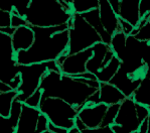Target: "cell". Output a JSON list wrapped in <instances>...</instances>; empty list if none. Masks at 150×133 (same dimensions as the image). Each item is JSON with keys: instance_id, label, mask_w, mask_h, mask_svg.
<instances>
[{"instance_id": "cell-1", "label": "cell", "mask_w": 150, "mask_h": 133, "mask_svg": "<svg viewBox=\"0 0 150 133\" xmlns=\"http://www.w3.org/2000/svg\"><path fill=\"white\" fill-rule=\"evenodd\" d=\"M69 23L50 27L31 26L34 31L33 43L28 50L15 54L18 65L57 61L62 54H68Z\"/></svg>"}, {"instance_id": "cell-2", "label": "cell", "mask_w": 150, "mask_h": 133, "mask_svg": "<svg viewBox=\"0 0 150 133\" xmlns=\"http://www.w3.org/2000/svg\"><path fill=\"white\" fill-rule=\"evenodd\" d=\"M42 97L59 98L80 111L86 105L87 100L98 90L90 87L82 78L64 75L57 71H48L42 77L40 85Z\"/></svg>"}, {"instance_id": "cell-3", "label": "cell", "mask_w": 150, "mask_h": 133, "mask_svg": "<svg viewBox=\"0 0 150 133\" xmlns=\"http://www.w3.org/2000/svg\"><path fill=\"white\" fill-rule=\"evenodd\" d=\"M71 16L61 0H30L24 17L30 26L50 27L69 23Z\"/></svg>"}, {"instance_id": "cell-4", "label": "cell", "mask_w": 150, "mask_h": 133, "mask_svg": "<svg viewBox=\"0 0 150 133\" xmlns=\"http://www.w3.org/2000/svg\"><path fill=\"white\" fill-rule=\"evenodd\" d=\"M69 25V54H77L102 42L100 34L79 13H74Z\"/></svg>"}, {"instance_id": "cell-5", "label": "cell", "mask_w": 150, "mask_h": 133, "mask_svg": "<svg viewBox=\"0 0 150 133\" xmlns=\"http://www.w3.org/2000/svg\"><path fill=\"white\" fill-rule=\"evenodd\" d=\"M17 69L20 74V78H21V83L16 90L18 92V95L16 96L15 99L21 103H24L25 100L31 94H33L40 88L41 79L48 71L59 72L57 61L30 64V65H18L17 64Z\"/></svg>"}, {"instance_id": "cell-6", "label": "cell", "mask_w": 150, "mask_h": 133, "mask_svg": "<svg viewBox=\"0 0 150 133\" xmlns=\"http://www.w3.org/2000/svg\"><path fill=\"white\" fill-rule=\"evenodd\" d=\"M38 109L50 123L68 130L75 127V120L79 113L78 109L68 102L54 97L41 98Z\"/></svg>"}, {"instance_id": "cell-7", "label": "cell", "mask_w": 150, "mask_h": 133, "mask_svg": "<svg viewBox=\"0 0 150 133\" xmlns=\"http://www.w3.org/2000/svg\"><path fill=\"white\" fill-rule=\"evenodd\" d=\"M0 81L17 90L21 78L17 69L15 52L11 43V36L0 31Z\"/></svg>"}, {"instance_id": "cell-8", "label": "cell", "mask_w": 150, "mask_h": 133, "mask_svg": "<svg viewBox=\"0 0 150 133\" xmlns=\"http://www.w3.org/2000/svg\"><path fill=\"white\" fill-rule=\"evenodd\" d=\"M149 42L136 40L133 35H127L126 47L120 58L121 66L124 71L133 77H143L145 65L143 63V54Z\"/></svg>"}, {"instance_id": "cell-9", "label": "cell", "mask_w": 150, "mask_h": 133, "mask_svg": "<svg viewBox=\"0 0 150 133\" xmlns=\"http://www.w3.org/2000/svg\"><path fill=\"white\" fill-rule=\"evenodd\" d=\"M141 122L136 112L134 100L125 98L120 103L118 114L111 128L115 133H132L137 131Z\"/></svg>"}, {"instance_id": "cell-10", "label": "cell", "mask_w": 150, "mask_h": 133, "mask_svg": "<svg viewBox=\"0 0 150 133\" xmlns=\"http://www.w3.org/2000/svg\"><path fill=\"white\" fill-rule=\"evenodd\" d=\"M92 56H93V50L92 47H90V49L82 50L77 54H62L57 59V64L62 74L76 77V76L87 72V62Z\"/></svg>"}, {"instance_id": "cell-11", "label": "cell", "mask_w": 150, "mask_h": 133, "mask_svg": "<svg viewBox=\"0 0 150 133\" xmlns=\"http://www.w3.org/2000/svg\"><path fill=\"white\" fill-rule=\"evenodd\" d=\"M92 50H93V56L87 62L86 70L87 72L95 75L109 63L115 56V54L111 50L110 45L102 42L94 45L92 47Z\"/></svg>"}, {"instance_id": "cell-12", "label": "cell", "mask_w": 150, "mask_h": 133, "mask_svg": "<svg viewBox=\"0 0 150 133\" xmlns=\"http://www.w3.org/2000/svg\"><path fill=\"white\" fill-rule=\"evenodd\" d=\"M40 114L41 112L38 108H33L22 103L16 133H38V124Z\"/></svg>"}, {"instance_id": "cell-13", "label": "cell", "mask_w": 150, "mask_h": 133, "mask_svg": "<svg viewBox=\"0 0 150 133\" xmlns=\"http://www.w3.org/2000/svg\"><path fill=\"white\" fill-rule=\"evenodd\" d=\"M108 105L100 103L96 105H85L78 113V118L84 122L87 128H97L102 124Z\"/></svg>"}, {"instance_id": "cell-14", "label": "cell", "mask_w": 150, "mask_h": 133, "mask_svg": "<svg viewBox=\"0 0 150 133\" xmlns=\"http://www.w3.org/2000/svg\"><path fill=\"white\" fill-rule=\"evenodd\" d=\"M142 78L143 77L136 78L133 77V76H130L129 74H127L123 69L120 68L114 77L110 80L109 83L115 86L116 88H118L126 98H131L133 93L139 86Z\"/></svg>"}, {"instance_id": "cell-15", "label": "cell", "mask_w": 150, "mask_h": 133, "mask_svg": "<svg viewBox=\"0 0 150 133\" xmlns=\"http://www.w3.org/2000/svg\"><path fill=\"white\" fill-rule=\"evenodd\" d=\"M99 13L102 25L108 33L113 35L116 31H121L119 17L111 7L108 0H99Z\"/></svg>"}, {"instance_id": "cell-16", "label": "cell", "mask_w": 150, "mask_h": 133, "mask_svg": "<svg viewBox=\"0 0 150 133\" xmlns=\"http://www.w3.org/2000/svg\"><path fill=\"white\" fill-rule=\"evenodd\" d=\"M34 40V31L30 25H24L15 28L11 35V43L15 54L19 50H26L32 45Z\"/></svg>"}, {"instance_id": "cell-17", "label": "cell", "mask_w": 150, "mask_h": 133, "mask_svg": "<svg viewBox=\"0 0 150 133\" xmlns=\"http://www.w3.org/2000/svg\"><path fill=\"white\" fill-rule=\"evenodd\" d=\"M139 2L140 0H120L118 17L136 27L140 21Z\"/></svg>"}, {"instance_id": "cell-18", "label": "cell", "mask_w": 150, "mask_h": 133, "mask_svg": "<svg viewBox=\"0 0 150 133\" xmlns=\"http://www.w3.org/2000/svg\"><path fill=\"white\" fill-rule=\"evenodd\" d=\"M125 96L115 86L110 83H100L99 87V103H103L106 105L120 104Z\"/></svg>"}, {"instance_id": "cell-19", "label": "cell", "mask_w": 150, "mask_h": 133, "mask_svg": "<svg viewBox=\"0 0 150 133\" xmlns=\"http://www.w3.org/2000/svg\"><path fill=\"white\" fill-rule=\"evenodd\" d=\"M22 103L15 99L12 103L11 113L9 117L5 118L0 116V133H16Z\"/></svg>"}, {"instance_id": "cell-20", "label": "cell", "mask_w": 150, "mask_h": 133, "mask_svg": "<svg viewBox=\"0 0 150 133\" xmlns=\"http://www.w3.org/2000/svg\"><path fill=\"white\" fill-rule=\"evenodd\" d=\"M81 15L87 20L88 23L90 25H92V26L96 29L97 33L100 34L102 42L110 45L112 35L106 31V29L104 28V26L102 25V22H101V19H100V13H99V8L92 9V10L83 13V14H81Z\"/></svg>"}, {"instance_id": "cell-21", "label": "cell", "mask_w": 150, "mask_h": 133, "mask_svg": "<svg viewBox=\"0 0 150 133\" xmlns=\"http://www.w3.org/2000/svg\"><path fill=\"white\" fill-rule=\"evenodd\" d=\"M132 98L135 103L150 108V79L143 77L138 88L133 93Z\"/></svg>"}, {"instance_id": "cell-22", "label": "cell", "mask_w": 150, "mask_h": 133, "mask_svg": "<svg viewBox=\"0 0 150 133\" xmlns=\"http://www.w3.org/2000/svg\"><path fill=\"white\" fill-rule=\"evenodd\" d=\"M120 66H121V62L116 56H114L107 65L95 74L97 80L100 83H109L110 80L118 72Z\"/></svg>"}, {"instance_id": "cell-23", "label": "cell", "mask_w": 150, "mask_h": 133, "mask_svg": "<svg viewBox=\"0 0 150 133\" xmlns=\"http://www.w3.org/2000/svg\"><path fill=\"white\" fill-rule=\"evenodd\" d=\"M30 3V0H0V9L11 13L15 9L19 15L25 16V13Z\"/></svg>"}, {"instance_id": "cell-24", "label": "cell", "mask_w": 150, "mask_h": 133, "mask_svg": "<svg viewBox=\"0 0 150 133\" xmlns=\"http://www.w3.org/2000/svg\"><path fill=\"white\" fill-rule=\"evenodd\" d=\"M18 92L16 90H11L6 93H0V116L7 118L11 113L12 103L15 100Z\"/></svg>"}, {"instance_id": "cell-25", "label": "cell", "mask_w": 150, "mask_h": 133, "mask_svg": "<svg viewBox=\"0 0 150 133\" xmlns=\"http://www.w3.org/2000/svg\"><path fill=\"white\" fill-rule=\"evenodd\" d=\"M73 13L83 14L99 7V0H68Z\"/></svg>"}, {"instance_id": "cell-26", "label": "cell", "mask_w": 150, "mask_h": 133, "mask_svg": "<svg viewBox=\"0 0 150 133\" xmlns=\"http://www.w3.org/2000/svg\"><path fill=\"white\" fill-rule=\"evenodd\" d=\"M126 40L127 35L122 31H116L112 35L110 42V47L113 50V52L115 54V56L117 57L119 59L122 57L126 47Z\"/></svg>"}, {"instance_id": "cell-27", "label": "cell", "mask_w": 150, "mask_h": 133, "mask_svg": "<svg viewBox=\"0 0 150 133\" xmlns=\"http://www.w3.org/2000/svg\"><path fill=\"white\" fill-rule=\"evenodd\" d=\"M119 107H120V104H113V105H109V106H108L105 115H104L101 126H112L114 124L115 118H116L117 114H118V111H119Z\"/></svg>"}, {"instance_id": "cell-28", "label": "cell", "mask_w": 150, "mask_h": 133, "mask_svg": "<svg viewBox=\"0 0 150 133\" xmlns=\"http://www.w3.org/2000/svg\"><path fill=\"white\" fill-rule=\"evenodd\" d=\"M131 35H133L136 40L141 42H150V22L147 21L144 25H142L139 28H134Z\"/></svg>"}, {"instance_id": "cell-29", "label": "cell", "mask_w": 150, "mask_h": 133, "mask_svg": "<svg viewBox=\"0 0 150 133\" xmlns=\"http://www.w3.org/2000/svg\"><path fill=\"white\" fill-rule=\"evenodd\" d=\"M41 97H42V91L38 88L33 94H31V95L25 100L24 104H26L27 106L33 107V108H38L40 104V101H41Z\"/></svg>"}, {"instance_id": "cell-30", "label": "cell", "mask_w": 150, "mask_h": 133, "mask_svg": "<svg viewBox=\"0 0 150 133\" xmlns=\"http://www.w3.org/2000/svg\"><path fill=\"white\" fill-rule=\"evenodd\" d=\"M24 25H28L25 17L19 15V13H18L15 9H13V10L11 11V27H13V28H18V27L24 26Z\"/></svg>"}, {"instance_id": "cell-31", "label": "cell", "mask_w": 150, "mask_h": 133, "mask_svg": "<svg viewBox=\"0 0 150 133\" xmlns=\"http://www.w3.org/2000/svg\"><path fill=\"white\" fill-rule=\"evenodd\" d=\"M143 63L145 65V72L143 77L150 79V42L148 43L144 54H143Z\"/></svg>"}, {"instance_id": "cell-32", "label": "cell", "mask_w": 150, "mask_h": 133, "mask_svg": "<svg viewBox=\"0 0 150 133\" xmlns=\"http://www.w3.org/2000/svg\"><path fill=\"white\" fill-rule=\"evenodd\" d=\"M11 26V13L0 9V28Z\"/></svg>"}, {"instance_id": "cell-33", "label": "cell", "mask_w": 150, "mask_h": 133, "mask_svg": "<svg viewBox=\"0 0 150 133\" xmlns=\"http://www.w3.org/2000/svg\"><path fill=\"white\" fill-rule=\"evenodd\" d=\"M81 133H115L112 130L111 126H100L97 128H85L84 130L80 131Z\"/></svg>"}, {"instance_id": "cell-34", "label": "cell", "mask_w": 150, "mask_h": 133, "mask_svg": "<svg viewBox=\"0 0 150 133\" xmlns=\"http://www.w3.org/2000/svg\"><path fill=\"white\" fill-rule=\"evenodd\" d=\"M139 14L140 19L145 15L150 14V0H140L139 2Z\"/></svg>"}, {"instance_id": "cell-35", "label": "cell", "mask_w": 150, "mask_h": 133, "mask_svg": "<svg viewBox=\"0 0 150 133\" xmlns=\"http://www.w3.org/2000/svg\"><path fill=\"white\" fill-rule=\"evenodd\" d=\"M119 25H120V27H121V31L125 33L126 35H130L135 28V26H133V25L131 23H129L128 21H126V20L122 19V18H120V17H119Z\"/></svg>"}, {"instance_id": "cell-36", "label": "cell", "mask_w": 150, "mask_h": 133, "mask_svg": "<svg viewBox=\"0 0 150 133\" xmlns=\"http://www.w3.org/2000/svg\"><path fill=\"white\" fill-rule=\"evenodd\" d=\"M136 112H137V115L139 117V119L141 121L144 120L145 118H147L150 113V109L148 107L144 106V105H140L136 103Z\"/></svg>"}, {"instance_id": "cell-37", "label": "cell", "mask_w": 150, "mask_h": 133, "mask_svg": "<svg viewBox=\"0 0 150 133\" xmlns=\"http://www.w3.org/2000/svg\"><path fill=\"white\" fill-rule=\"evenodd\" d=\"M47 130L52 131V133H68L69 130L66 129L64 127H59V126H55L52 123H48V127H47Z\"/></svg>"}, {"instance_id": "cell-38", "label": "cell", "mask_w": 150, "mask_h": 133, "mask_svg": "<svg viewBox=\"0 0 150 133\" xmlns=\"http://www.w3.org/2000/svg\"><path fill=\"white\" fill-rule=\"evenodd\" d=\"M147 130H148V117L145 118L141 122V124H140L139 128H138L137 132L138 133H147Z\"/></svg>"}, {"instance_id": "cell-39", "label": "cell", "mask_w": 150, "mask_h": 133, "mask_svg": "<svg viewBox=\"0 0 150 133\" xmlns=\"http://www.w3.org/2000/svg\"><path fill=\"white\" fill-rule=\"evenodd\" d=\"M111 5V7L114 10V12L118 15L119 12V8H120V0H108Z\"/></svg>"}, {"instance_id": "cell-40", "label": "cell", "mask_w": 150, "mask_h": 133, "mask_svg": "<svg viewBox=\"0 0 150 133\" xmlns=\"http://www.w3.org/2000/svg\"><path fill=\"white\" fill-rule=\"evenodd\" d=\"M13 90L8 84L4 83L3 81H0V93H6V92H9Z\"/></svg>"}, {"instance_id": "cell-41", "label": "cell", "mask_w": 150, "mask_h": 133, "mask_svg": "<svg viewBox=\"0 0 150 133\" xmlns=\"http://www.w3.org/2000/svg\"><path fill=\"white\" fill-rule=\"evenodd\" d=\"M15 28H13V27L11 26H8V27H2V28H0V31L5 34H7V35L11 36L13 34V33H14Z\"/></svg>"}, {"instance_id": "cell-42", "label": "cell", "mask_w": 150, "mask_h": 133, "mask_svg": "<svg viewBox=\"0 0 150 133\" xmlns=\"http://www.w3.org/2000/svg\"><path fill=\"white\" fill-rule=\"evenodd\" d=\"M147 133H150V113L148 115V130H147Z\"/></svg>"}, {"instance_id": "cell-43", "label": "cell", "mask_w": 150, "mask_h": 133, "mask_svg": "<svg viewBox=\"0 0 150 133\" xmlns=\"http://www.w3.org/2000/svg\"><path fill=\"white\" fill-rule=\"evenodd\" d=\"M42 133H52V132L50 131V130H47V131H45V132H42Z\"/></svg>"}, {"instance_id": "cell-44", "label": "cell", "mask_w": 150, "mask_h": 133, "mask_svg": "<svg viewBox=\"0 0 150 133\" xmlns=\"http://www.w3.org/2000/svg\"><path fill=\"white\" fill-rule=\"evenodd\" d=\"M148 21L150 22V15H149V17H148Z\"/></svg>"}, {"instance_id": "cell-45", "label": "cell", "mask_w": 150, "mask_h": 133, "mask_svg": "<svg viewBox=\"0 0 150 133\" xmlns=\"http://www.w3.org/2000/svg\"><path fill=\"white\" fill-rule=\"evenodd\" d=\"M132 133H138L137 131H135V132H132Z\"/></svg>"}, {"instance_id": "cell-46", "label": "cell", "mask_w": 150, "mask_h": 133, "mask_svg": "<svg viewBox=\"0 0 150 133\" xmlns=\"http://www.w3.org/2000/svg\"><path fill=\"white\" fill-rule=\"evenodd\" d=\"M76 133H81L80 131H77V132H76Z\"/></svg>"}, {"instance_id": "cell-47", "label": "cell", "mask_w": 150, "mask_h": 133, "mask_svg": "<svg viewBox=\"0 0 150 133\" xmlns=\"http://www.w3.org/2000/svg\"><path fill=\"white\" fill-rule=\"evenodd\" d=\"M149 109H150V108H149Z\"/></svg>"}]
</instances>
